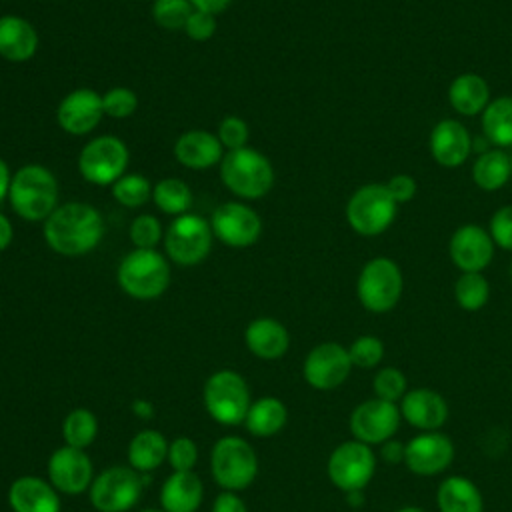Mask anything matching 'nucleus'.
Here are the masks:
<instances>
[{
    "mask_svg": "<svg viewBox=\"0 0 512 512\" xmlns=\"http://www.w3.org/2000/svg\"><path fill=\"white\" fill-rule=\"evenodd\" d=\"M288 422V408L276 396H262L254 400L244 418V426L252 436L270 438L278 434Z\"/></svg>",
    "mask_w": 512,
    "mask_h": 512,
    "instance_id": "29",
    "label": "nucleus"
},
{
    "mask_svg": "<svg viewBox=\"0 0 512 512\" xmlns=\"http://www.w3.org/2000/svg\"><path fill=\"white\" fill-rule=\"evenodd\" d=\"M12 236H14V232H12V222L8 220V216H4V214L0 212V252H4V250L10 246Z\"/></svg>",
    "mask_w": 512,
    "mask_h": 512,
    "instance_id": "51",
    "label": "nucleus"
},
{
    "mask_svg": "<svg viewBox=\"0 0 512 512\" xmlns=\"http://www.w3.org/2000/svg\"><path fill=\"white\" fill-rule=\"evenodd\" d=\"M452 460L454 442L438 430L420 432L404 444V464L416 476L442 474Z\"/></svg>",
    "mask_w": 512,
    "mask_h": 512,
    "instance_id": "16",
    "label": "nucleus"
},
{
    "mask_svg": "<svg viewBox=\"0 0 512 512\" xmlns=\"http://www.w3.org/2000/svg\"><path fill=\"white\" fill-rule=\"evenodd\" d=\"M400 406L380 398H370L360 402L350 412V432L352 438L368 446H382L392 440L400 428Z\"/></svg>",
    "mask_w": 512,
    "mask_h": 512,
    "instance_id": "13",
    "label": "nucleus"
},
{
    "mask_svg": "<svg viewBox=\"0 0 512 512\" xmlns=\"http://www.w3.org/2000/svg\"><path fill=\"white\" fill-rule=\"evenodd\" d=\"M112 196L126 208H138L152 198V184L142 174H124L112 184Z\"/></svg>",
    "mask_w": 512,
    "mask_h": 512,
    "instance_id": "36",
    "label": "nucleus"
},
{
    "mask_svg": "<svg viewBox=\"0 0 512 512\" xmlns=\"http://www.w3.org/2000/svg\"><path fill=\"white\" fill-rule=\"evenodd\" d=\"M512 176V158L502 148L480 152L472 166V180L484 192H496L508 184Z\"/></svg>",
    "mask_w": 512,
    "mask_h": 512,
    "instance_id": "30",
    "label": "nucleus"
},
{
    "mask_svg": "<svg viewBox=\"0 0 512 512\" xmlns=\"http://www.w3.org/2000/svg\"><path fill=\"white\" fill-rule=\"evenodd\" d=\"M220 178L234 196L256 200L266 196L274 186V168L262 152L244 146L238 150H228L222 156Z\"/></svg>",
    "mask_w": 512,
    "mask_h": 512,
    "instance_id": "3",
    "label": "nucleus"
},
{
    "mask_svg": "<svg viewBox=\"0 0 512 512\" xmlns=\"http://www.w3.org/2000/svg\"><path fill=\"white\" fill-rule=\"evenodd\" d=\"M398 212V204L390 196L386 184L370 182L352 192L346 202V222L348 226L364 238H374L384 234Z\"/></svg>",
    "mask_w": 512,
    "mask_h": 512,
    "instance_id": "5",
    "label": "nucleus"
},
{
    "mask_svg": "<svg viewBox=\"0 0 512 512\" xmlns=\"http://www.w3.org/2000/svg\"><path fill=\"white\" fill-rule=\"evenodd\" d=\"M326 472L338 490L346 494L362 492L376 472V454L364 442L346 440L330 452Z\"/></svg>",
    "mask_w": 512,
    "mask_h": 512,
    "instance_id": "10",
    "label": "nucleus"
},
{
    "mask_svg": "<svg viewBox=\"0 0 512 512\" xmlns=\"http://www.w3.org/2000/svg\"><path fill=\"white\" fill-rule=\"evenodd\" d=\"M248 124L240 116H224L218 124V140L226 150L244 148L248 142Z\"/></svg>",
    "mask_w": 512,
    "mask_h": 512,
    "instance_id": "43",
    "label": "nucleus"
},
{
    "mask_svg": "<svg viewBox=\"0 0 512 512\" xmlns=\"http://www.w3.org/2000/svg\"><path fill=\"white\" fill-rule=\"evenodd\" d=\"M190 0H154L152 18L164 30H184L186 20L192 14Z\"/></svg>",
    "mask_w": 512,
    "mask_h": 512,
    "instance_id": "38",
    "label": "nucleus"
},
{
    "mask_svg": "<svg viewBox=\"0 0 512 512\" xmlns=\"http://www.w3.org/2000/svg\"><path fill=\"white\" fill-rule=\"evenodd\" d=\"M10 184H12V174H10V168L6 164V160L0 158V204L8 198V192H10Z\"/></svg>",
    "mask_w": 512,
    "mask_h": 512,
    "instance_id": "50",
    "label": "nucleus"
},
{
    "mask_svg": "<svg viewBox=\"0 0 512 512\" xmlns=\"http://www.w3.org/2000/svg\"><path fill=\"white\" fill-rule=\"evenodd\" d=\"M60 492L40 476H20L8 488V504L14 512H60Z\"/></svg>",
    "mask_w": 512,
    "mask_h": 512,
    "instance_id": "22",
    "label": "nucleus"
},
{
    "mask_svg": "<svg viewBox=\"0 0 512 512\" xmlns=\"http://www.w3.org/2000/svg\"><path fill=\"white\" fill-rule=\"evenodd\" d=\"M140 512H164V510H156V508H146V510H140Z\"/></svg>",
    "mask_w": 512,
    "mask_h": 512,
    "instance_id": "53",
    "label": "nucleus"
},
{
    "mask_svg": "<svg viewBox=\"0 0 512 512\" xmlns=\"http://www.w3.org/2000/svg\"><path fill=\"white\" fill-rule=\"evenodd\" d=\"M494 240L478 224L458 226L448 240V256L460 272H482L494 258Z\"/></svg>",
    "mask_w": 512,
    "mask_h": 512,
    "instance_id": "18",
    "label": "nucleus"
},
{
    "mask_svg": "<svg viewBox=\"0 0 512 512\" xmlns=\"http://www.w3.org/2000/svg\"><path fill=\"white\" fill-rule=\"evenodd\" d=\"M394 512H426V510L420 508V506H402V508H398Z\"/></svg>",
    "mask_w": 512,
    "mask_h": 512,
    "instance_id": "52",
    "label": "nucleus"
},
{
    "mask_svg": "<svg viewBox=\"0 0 512 512\" xmlns=\"http://www.w3.org/2000/svg\"><path fill=\"white\" fill-rule=\"evenodd\" d=\"M348 356L354 368H376L384 360V342L374 334H362L348 346Z\"/></svg>",
    "mask_w": 512,
    "mask_h": 512,
    "instance_id": "39",
    "label": "nucleus"
},
{
    "mask_svg": "<svg viewBox=\"0 0 512 512\" xmlns=\"http://www.w3.org/2000/svg\"><path fill=\"white\" fill-rule=\"evenodd\" d=\"M204 406L210 418L222 426L244 424L250 400V388L242 374L234 370L214 372L202 390Z\"/></svg>",
    "mask_w": 512,
    "mask_h": 512,
    "instance_id": "7",
    "label": "nucleus"
},
{
    "mask_svg": "<svg viewBox=\"0 0 512 512\" xmlns=\"http://www.w3.org/2000/svg\"><path fill=\"white\" fill-rule=\"evenodd\" d=\"M210 472L220 488L240 492L256 480L258 456L244 438L224 436L212 446Z\"/></svg>",
    "mask_w": 512,
    "mask_h": 512,
    "instance_id": "8",
    "label": "nucleus"
},
{
    "mask_svg": "<svg viewBox=\"0 0 512 512\" xmlns=\"http://www.w3.org/2000/svg\"><path fill=\"white\" fill-rule=\"evenodd\" d=\"M130 240L136 248L152 250L160 240H164V230L156 216L152 214H140L130 224Z\"/></svg>",
    "mask_w": 512,
    "mask_h": 512,
    "instance_id": "41",
    "label": "nucleus"
},
{
    "mask_svg": "<svg viewBox=\"0 0 512 512\" xmlns=\"http://www.w3.org/2000/svg\"><path fill=\"white\" fill-rule=\"evenodd\" d=\"M38 32L22 16H0V56L8 62H26L38 50Z\"/></svg>",
    "mask_w": 512,
    "mask_h": 512,
    "instance_id": "25",
    "label": "nucleus"
},
{
    "mask_svg": "<svg viewBox=\"0 0 512 512\" xmlns=\"http://www.w3.org/2000/svg\"><path fill=\"white\" fill-rule=\"evenodd\" d=\"M382 458H384L388 464H398L400 460L404 462V444L394 442V440L384 442V444H382Z\"/></svg>",
    "mask_w": 512,
    "mask_h": 512,
    "instance_id": "48",
    "label": "nucleus"
},
{
    "mask_svg": "<svg viewBox=\"0 0 512 512\" xmlns=\"http://www.w3.org/2000/svg\"><path fill=\"white\" fill-rule=\"evenodd\" d=\"M138 108V96L126 86H114L102 94V110L104 116L122 120L136 112Z\"/></svg>",
    "mask_w": 512,
    "mask_h": 512,
    "instance_id": "40",
    "label": "nucleus"
},
{
    "mask_svg": "<svg viewBox=\"0 0 512 512\" xmlns=\"http://www.w3.org/2000/svg\"><path fill=\"white\" fill-rule=\"evenodd\" d=\"M168 462L174 472H190L198 462V446L188 436H178L168 446Z\"/></svg>",
    "mask_w": 512,
    "mask_h": 512,
    "instance_id": "42",
    "label": "nucleus"
},
{
    "mask_svg": "<svg viewBox=\"0 0 512 512\" xmlns=\"http://www.w3.org/2000/svg\"><path fill=\"white\" fill-rule=\"evenodd\" d=\"M386 188H388L390 196L394 198V202L398 206L410 202L416 196V192H418V184H416V180L410 174H394L386 182Z\"/></svg>",
    "mask_w": 512,
    "mask_h": 512,
    "instance_id": "46",
    "label": "nucleus"
},
{
    "mask_svg": "<svg viewBox=\"0 0 512 512\" xmlns=\"http://www.w3.org/2000/svg\"><path fill=\"white\" fill-rule=\"evenodd\" d=\"M202 480L190 472H172L160 488V504L164 512H196L202 504Z\"/></svg>",
    "mask_w": 512,
    "mask_h": 512,
    "instance_id": "26",
    "label": "nucleus"
},
{
    "mask_svg": "<svg viewBox=\"0 0 512 512\" xmlns=\"http://www.w3.org/2000/svg\"><path fill=\"white\" fill-rule=\"evenodd\" d=\"M168 440L158 430H142L128 444V464L136 472H152L168 458Z\"/></svg>",
    "mask_w": 512,
    "mask_h": 512,
    "instance_id": "31",
    "label": "nucleus"
},
{
    "mask_svg": "<svg viewBox=\"0 0 512 512\" xmlns=\"http://www.w3.org/2000/svg\"><path fill=\"white\" fill-rule=\"evenodd\" d=\"M428 150L436 164L444 168L462 166L472 152V136L460 120H438L428 138Z\"/></svg>",
    "mask_w": 512,
    "mask_h": 512,
    "instance_id": "20",
    "label": "nucleus"
},
{
    "mask_svg": "<svg viewBox=\"0 0 512 512\" xmlns=\"http://www.w3.org/2000/svg\"><path fill=\"white\" fill-rule=\"evenodd\" d=\"M152 200L164 214L180 216L192 206V190L180 178H162L152 186Z\"/></svg>",
    "mask_w": 512,
    "mask_h": 512,
    "instance_id": "33",
    "label": "nucleus"
},
{
    "mask_svg": "<svg viewBox=\"0 0 512 512\" xmlns=\"http://www.w3.org/2000/svg\"><path fill=\"white\" fill-rule=\"evenodd\" d=\"M398 406L402 420L420 432L440 430L450 414L446 398L432 388L408 390Z\"/></svg>",
    "mask_w": 512,
    "mask_h": 512,
    "instance_id": "21",
    "label": "nucleus"
},
{
    "mask_svg": "<svg viewBox=\"0 0 512 512\" xmlns=\"http://www.w3.org/2000/svg\"><path fill=\"white\" fill-rule=\"evenodd\" d=\"M456 304L466 312H478L488 304L490 284L482 272H460L454 284Z\"/></svg>",
    "mask_w": 512,
    "mask_h": 512,
    "instance_id": "35",
    "label": "nucleus"
},
{
    "mask_svg": "<svg viewBox=\"0 0 512 512\" xmlns=\"http://www.w3.org/2000/svg\"><path fill=\"white\" fill-rule=\"evenodd\" d=\"M98 434V420L88 408H74L66 414L62 422V438L66 446L72 448H88Z\"/></svg>",
    "mask_w": 512,
    "mask_h": 512,
    "instance_id": "34",
    "label": "nucleus"
},
{
    "mask_svg": "<svg viewBox=\"0 0 512 512\" xmlns=\"http://www.w3.org/2000/svg\"><path fill=\"white\" fill-rule=\"evenodd\" d=\"M372 390H374V398L400 404V400L408 392V380L400 368L384 366L376 370L372 378Z\"/></svg>",
    "mask_w": 512,
    "mask_h": 512,
    "instance_id": "37",
    "label": "nucleus"
},
{
    "mask_svg": "<svg viewBox=\"0 0 512 512\" xmlns=\"http://www.w3.org/2000/svg\"><path fill=\"white\" fill-rule=\"evenodd\" d=\"M246 348L260 360H278L288 352L290 334L276 318H256L244 330Z\"/></svg>",
    "mask_w": 512,
    "mask_h": 512,
    "instance_id": "24",
    "label": "nucleus"
},
{
    "mask_svg": "<svg viewBox=\"0 0 512 512\" xmlns=\"http://www.w3.org/2000/svg\"><path fill=\"white\" fill-rule=\"evenodd\" d=\"M488 232L498 248L512 252V204L502 206L492 214Z\"/></svg>",
    "mask_w": 512,
    "mask_h": 512,
    "instance_id": "44",
    "label": "nucleus"
},
{
    "mask_svg": "<svg viewBox=\"0 0 512 512\" xmlns=\"http://www.w3.org/2000/svg\"><path fill=\"white\" fill-rule=\"evenodd\" d=\"M404 276L400 266L388 256L368 260L356 280V296L364 310L372 314H386L402 298Z\"/></svg>",
    "mask_w": 512,
    "mask_h": 512,
    "instance_id": "6",
    "label": "nucleus"
},
{
    "mask_svg": "<svg viewBox=\"0 0 512 512\" xmlns=\"http://www.w3.org/2000/svg\"><path fill=\"white\" fill-rule=\"evenodd\" d=\"M12 210L28 222H44L58 208V182L50 168L26 164L12 174L8 192Z\"/></svg>",
    "mask_w": 512,
    "mask_h": 512,
    "instance_id": "2",
    "label": "nucleus"
},
{
    "mask_svg": "<svg viewBox=\"0 0 512 512\" xmlns=\"http://www.w3.org/2000/svg\"><path fill=\"white\" fill-rule=\"evenodd\" d=\"M184 32L194 42H206L216 32V16L202 10H192L190 18L186 20Z\"/></svg>",
    "mask_w": 512,
    "mask_h": 512,
    "instance_id": "45",
    "label": "nucleus"
},
{
    "mask_svg": "<svg viewBox=\"0 0 512 512\" xmlns=\"http://www.w3.org/2000/svg\"><path fill=\"white\" fill-rule=\"evenodd\" d=\"M482 116V134L494 148L512 146V96H498L488 102Z\"/></svg>",
    "mask_w": 512,
    "mask_h": 512,
    "instance_id": "32",
    "label": "nucleus"
},
{
    "mask_svg": "<svg viewBox=\"0 0 512 512\" xmlns=\"http://www.w3.org/2000/svg\"><path fill=\"white\" fill-rule=\"evenodd\" d=\"M174 156L190 170H208L222 160L224 148L216 134L208 130H188L178 136Z\"/></svg>",
    "mask_w": 512,
    "mask_h": 512,
    "instance_id": "23",
    "label": "nucleus"
},
{
    "mask_svg": "<svg viewBox=\"0 0 512 512\" xmlns=\"http://www.w3.org/2000/svg\"><path fill=\"white\" fill-rule=\"evenodd\" d=\"M214 236L230 248H248L262 234V220L254 208L244 202H224L210 218Z\"/></svg>",
    "mask_w": 512,
    "mask_h": 512,
    "instance_id": "15",
    "label": "nucleus"
},
{
    "mask_svg": "<svg viewBox=\"0 0 512 512\" xmlns=\"http://www.w3.org/2000/svg\"><path fill=\"white\" fill-rule=\"evenodd\" d=\"M130 154L126 144L112 136H96L88 140L78 156V170L84 180L96 186H112L120 176H124Z\"/></svg>",
    "mask_w": 512,
    "mask_h": 512,
    "instance_id": "11",
    "label": "nucleus"
},
{
    "mask_svg": "<svg viewBox=\"0 0 512 512\" xmlns=\"http://www.w3.org/2000/svg\"><path fill=\"white\" fill-rule=\"evenodd\" d=\"M232 0H190L194 10H202V12H210V14H220L230 6Z\"/></svg>",
    "mask_w": 512,
    "mask_h": 512,
    "instance_id": "49",
    "label": "nucleus"
},
{
    "mask_svg": "<svg viewBox=\"0 0 512 512\" xmlns=\"http://www.w3.org/2000/svg\"><path fill=\"white\" fill-rule=\"evenodd\" d=\"M48 480L60 494H82L94 480L90 456L72 446L56 448L48 458Z\"/></svg>",
    "mask_w": 512,
    "mask_h": 512,
    "instance_id": "17",
    "label": "nucleus"
},
{
    "mask_svg": "<svg viewBox=\"0 0 512 512\" xmlns=\"http://www.w3.org/2000/svg\"><path fill=\"white\" fill-rule=\"evenodd\" d=\"M510 282H512V264H510Z\"/></svg>",
    "mask_w": 512,
    "mask_h": 512,
    "instance_id": "54",
    "label": "nucleus"
},
{
    "mask_svg": "<svg viewBox=\"0 0 512 512\" xmlns=\"http://www.w3.org/2000/svg\"><path fill=\"white\" fill-rule=\"evenodd\" d=\"M352 368L354 366L346 346L338 342H322L306 354L302 376L310 388L328 392L342 386L348 380Z\"/></svg>",
    "mask_w": 512,
    "mask_h": 512,
    "instance_id": "14",
    "label": "nucleus"
},
{
    "mask_svg": "<svg viewBox=\"0 0 512 512\" xmlns=\"http://www.w3.org/2000/svg\"><path fill=\"white\" fill-rule=\"evenodd\" d=\"M214 232L208 220L198 214L186 212L174 216L164 232V250L178 266L200 264L212 248Z\"/></svg>",
    "mask_w": 512,
    "mask_h": 512,
    "instance_id": "9",
    "label": "nucleus"
},
{
    "mask_svg": "<svg viewBox=\"0 0 512 512\" xmlns=\"http://www.w3.org/2000/svg\"><path fill=\"white\" fill-rule=\"evenodd\" d=\"M118 286L136 300H154L162 296L170 284L168 260L152 250L134 248L128 252L116 272Z\"/></svg>",
    "mask_w": 512,
    "mask_h": 512,
    "instance_id": "4",
    "label": "nucleus"
},
{
    "mask_svg": "<svg viewBox=\"0 0 512 512\" xmlns=\"http://www.w3.org/2000/svg\"><path fill=\"white\" fill-rule=\"evenodd\" d=\"M440 512H484L480 488L466 476L452 474L444 478L436 490Z\"/></svg>",
    "mask_w": 512,
    "mask_h": 512,
    "instance_id": "28",
    "label": "nucleus"
},
{
    "mask_svg": "<svg viewBox=\"0 0 512 512\" xmlns=\"http://www.w3.org/2000/svg\"><path fill=\"white\" fill-rule=\"evenodd\" d=\"M104 236L102 214L86 202L60 204L44 220L46 244L62 256H82L92 252Z\"/></svg>",
    "mask_w": 512,
    "mask_h": 512,
    "instance_id": "1",
    "label": "nucleus"
},
{
    "mask_svg": "<svg viewBox=\"0 0 512 512\" xmlns=\"http://www.w3.org/2000/svg\"><path fill=\"white\" fill-rule=\"evenodd\" d=\"M102 116V94L92 88L72 90L60 100L56 108L58 126L72 136H84L92 132L100 124Z\"/></svg>",
    "mask_w": 512,
    "mask_h": 512,
    "instance_id": "19",
    "label": "nucleus"
},
{
    "mask_svg": "<svg viewBox=\"0 0 512 512\" xmlns=\"http://www.w3.org/2000/svg\"><path fill=\"white\" fill-rule=\"evenodd\" d=\"M88 494L98 512H126L142 494L140 472L132 466H110L92 480Z\"/></svg>",
    "mask_w": 512,
    "mask_h": 512,
    "instance_id": "12",
    "label": "nucleus"
},
{
    "mask_svg": "<svg viewBox=\"0 0 512 512\" xmlns=\"http://www.w3.org/2000/svg\"><path fill=\"white\" fill-rule=\"evenodd\" d=\"M212 512H248V508L236 492L224 490L216 496V500L212 504Z\"/></svg>",
    "mask_w": 512,
    "mask_h": 512,
    "instance_id": "47",
    "label": "nucleus"
},
{
    "mask_svg": "<svg viewBox=\"0 0 512 512\" xmlns=\"http://www.w3.org/2000/svg\"><path fill=\"white\" fill-rule=\"evenodd\" d=\"M448 102L460 116H478L490 102V86L480 74H458L448 86Z\"/></svg>",
    "mask_w": 512,
    "mask_h": 512,
    "instance_id": "27",
    "label": "nucleus"
}]
</instances>
